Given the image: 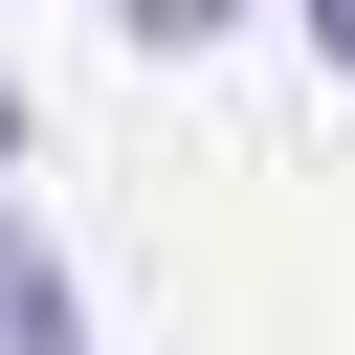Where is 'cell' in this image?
<instances>
[{
    "instance_id": "cell-3",
    "label": "cell",
    "mask_w": 355,
    "mask_h": 355,
    "mask_svg": "<svg viewBox=\"0 0 355 355\" xmlns=\"http://www.w3.org/2000/svg\"><path fill=\"white\" fill-rule=\"evenodd\" d=\"M311 67H333V89H355V0H311Z\"/></svg>"
},
{
    "instance_id": "cell-1",
    "label": "cell",
    "mask_w": 355,
    "mask_h": 355,
    "mask_svg": "<svg viewBox=\"0 0 355 355\" xmlns=\"http://www.w3.org/2000/svg\"><path fill=\"white\" fill-rule=\"evenodd\" d=\"M0 355H89V288H67V244L0 200Z\"/></svg>"
},
{
    "instance_id": "cell-2",
    "label": "cell",
    "mask_w": 355,
    "mask_h": 355,
    "mask_svg": "<svg viewBox=\"0 0 355 355\" xmlns=\"http://www.w3.org/2000/svg\"><path fill=\"white\" fill-rule=\"evenodd\" d=\"M111 22H133V44H222V0H111Z\"/></svg>"
},
{
    "instance_id": "cell-4",
    "label": "cell",
    "mask_w": 355,
    "mask_h": 355,
    "mask_svg": "<svg viewBox=\"0 0 355 355\" xmlns=\"http://www.w3.org/2000/svg\"><path fill=\"white\" fill-rule=\"evenodd\" d=\"M0 178H22V67H0Z\"/></svg>"
}]
</instances>
